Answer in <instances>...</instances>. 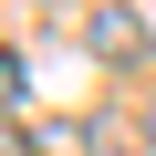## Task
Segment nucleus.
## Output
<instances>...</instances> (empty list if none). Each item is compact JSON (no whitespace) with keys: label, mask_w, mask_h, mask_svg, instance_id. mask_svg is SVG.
<instances>
[{"label":"nucleus","mask_w":156,"mask_h":156,"mask_svg":"<svg viewBox=\"0 0 156 156\" xmlns=\"http://www.w3.org/2000/svg\"><path fill=\"white\" fill-rule=\"evenodd\" d=\"M21 83H31V73H21V52H0V104H21Z\"/></svg>","instance_id":"2"},{"label":"nucleus","mask_w":156,"mask_h":156,"mask_svg":"<svg viewBox=\"0 0 156 156\" xmlns=\"http://www.w3.org/2000/svg\"><path fill=\"white\" fill-rule=\"evenodd\" d=\"M83 42H94V62H146V11H135V0H104V11L83 21Z\"/></svg>","instance_id":"1"},{"label":"nucleus","mask_w":156,"mask_h":156,"mask_svg":"<svg viewBox=\"0 0 156 156\" xmlns=\"http://www.w3.org/2000/svg\"><path fill=\"white\" fill-rule=\"evenodd\" d=\"M0 156H21V146H11V125H0Z\"/></svg>","instance_id":"3"}]
</instances>
